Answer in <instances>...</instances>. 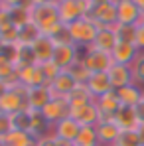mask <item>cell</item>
Instances as JSON below:
<instances>
[{
	"label": "cell",
	"mask_w": 144,
	"mask_h": 146,
	"mask_svg": "<svg viewBox=\"0 0 144 146\" xmlns=\"http://www.w3.org/2000/svg\"><path fill=\"white\" fill-rule=\"evenodd\" d=\"M30 20H32V24L38 26V30H40L44 36H49L57 26L61 24L57 6L51 4V2L40 4V6H32V8H30Z\"/></svg>",
	"instance_id": "6da1fadb"
},
{
	"label": "cell",
	"mask_w": 144,
	"mask_h": 146,
	"mask_svg": "<svg viewBox=\"0 0 144 146\" xmlns=\"http://www.w3.org/2000/svg\"><path fill=\"white\" fill-rule=\"evenodd\" d=\"M99 26L93 18H79L75 20L73 24H69V34H71V40L73 44L77 46L79 49H85V48H91L93 42H95L97 34H99Z\"/></svg>",
	"instance_id": "7a4b0ae2"
},
{
	"label": "cell",
	"mask_w": 144,
	"mask_h": 146,
	"mask_svg": "<svg viewBox=\"0 0 144 146\" xmlns=\"http://www.w3.org/2000/svg\"><path fill=\"white\" fill-rule=\"evenodd\" d=\"M81 59L87 65V69L91 73H99V71H109L113 67V55L107 51H101L95 48H85L81 49Z\"/></svg>",
	"instance_id": "3957f363"
},
{
	"label": "cell",
	"mask_w": 144,
	"mask_h": 146,
	"mask_svg": "<svg viewBox=\"0 0 144 146\" xmlns=\"http://www.w3.org/2000/svg\"><path fill=\"white\" fill-rule=\"evenodd\" d=\"M89 18H93L99 28H113L117 24V2L107 0V2L95 4V8H93Z\"/></svg>",
	"instance_id": "277c9868"
},
{
	"label": "cell",
	"mask_w": 144,
	"mask_h": 146,
	"mask_svg": "<svg viewBox=\"0 0 144 146\" xmlns=\"http://www.w3.org/2000/svg\"><path fill=\"white\" fill-rule=\"evenodd\" d=\"M42 113H44L46 121L53 126L55 122H59L61 119H67V117H69V103H67L65 97H53L48 105L44 107Z\"/></svg>",
	"instance_id": "5b68a950"
},
{
	"label": "cell",
	"mask_w": 144,
	"mask_h": 146,
	"mask_svg": "<svg viewBox=\"0 0 144 146\" xmlns=\"http://www.w3.org/2000/svg\"><path fill=\"white\" fill-rule=\"evenodd\" d=\"M79 57H81V49L77 48L75 44H71V46H55L53 63H55L61 71H67Z\"/></svg>",
	"instance_id": "8992f818"
},
{
	"label": "cell",
	"mask_w": 144,
	"mask_h": 146,
	"mask_svg": "<svg viewBox=\"0 0 144 146\" xmlns=\"http://www.w3.org/2000/svg\"><path fill=\"white\" fill-rule=\"evenodd\" d=\"M79 130H81V124L75 119H71V117L61 119L59 122H55L53 128H51V132L55 134V138L61 140V142H75Z\"/></svg>",
	"instance_id": "52a82bcc"
},
{
	"label": "cell",
	"mask_w": 144,
	"mask_h": 146,
	"mask_svg": "<svg viewBox=\"0 0 144 146\" xmlns=\"http://www.w3.org/2000/svg\"><path fill=\"white\" fill-rule=\"evenodd\" d=\"M117 2V24H138L142 12L132 0H115Z\"/></svg>",
	"instance_id": "ba28073f"
},
{
	"label": "cell",
	"mask_w": 144,
	"mask_h": 146,
	"mask_svg": "<svg viewBox=\"0 0 144 146\" xmlns=\"http://www.w3.org/2000/svg\"><path fill=\"white\" fill-rule=\"evenodd\" d=\"M32 51L36 57V63H46V61H53V53H55V42L49 36H40L34 44H32Z\"/></svg>",
	"instance_id": "9c48e42d"
},
{
	"label": "cell",
	"mask_w": 144,
	"mask_h": 146,
	"mask_svg": "<svg viewBox=\"0 0 144 146\" xmlns=\"http://www.w3.org/2000/svg\"><path fill=\"white\" fill-rule=\"evenodd\" d=\"M99 115L101 113H99L95 103H89V105H83V107H77V109H69V117L75 119L81 126H97Z\"/></svg>",
	"instance_id": "30bf717a"
},
{
	"label": "cell",
	"mask_w": 144,
	"mask_h": 146,
	"mask_svg": "<svg viewBox=\"0 0 144 146\" xmlns=\"http://www.w3.org/2000/svg\"><path fill=\"white\" fill-rule=\"evenodd\" d=\"M18 83H22L26 87H38V85H46V79L42 75V69L38 63H30V65H18Z\"/></svg>",
	"instance_id": "8fae6325"
},
{
	"label": "cell",
	"mask_w": 144,
	"mask_h": 146,
	"mask_svg": "<svg viewBox=\"0 0 144 146\" xmlns=\"http://www.w3.org/2000/svg\"><path fill=\"white\" fill-rule=\"evenodd\" d=\"M109 79L113 89L117 91L120 87H126L130 83H134V75H132V67L130 65H120V63H113V67L109 69Z\"/></svg>",
	"instance_id": "7c38bea8"
},
{
	"label": "cell",
	"mask_w": 144,
	"mask_h": 146,
	"mask_svg": "<svg viewBox=\"0 0 144 146\" xmlns=\"http://www.w3.org/2000/svg\"><path fill=\"white\" fill-rule=\"evenodd\" d=\"M53 99V93L49 89V85H38V87H30L28 93V107L32 111H44V107Z\"/></svg>",
	"instance_id": "4fadbf2b"
},
{
	"label": "cell",
	"mask_w": 144,
	"mask_h": 146,
	"mask_svg": "<svg viewBox=\"0 0 144 146\" xmlns=\"http://www.w3.org/2000/svg\"><path fill=\"white\" fill-rule=\"evenodd\" d=\"M138 53H140V49L136 48V44H124V42H119L115 49H113V61L115 63H120V65H130L132 67V63L136 61V57H138Z\"/></svg>",
	"instance_id": "5bb4252c"
},
{
	"label": "cell",
	"mask_w": 144,
	"mask_h": 146,
	"mask_svg": "<svg viewBox=\"0 0 144 146\" xmlns=\"http://www.w3.org/2000/svg\"><path fill=\"white\" fill-rule=\"evenodd\" d=\"M115 122L119 124L120 130H136L138 124H140L136 107H126V105H122L119 111L115 113Z\"/></svg>",
	"instance_id": "9a60e30c"
},
{
	"label": "cell",
	"mask_w": 144,
	"mask_h": 146,
	"mask_svg": "<svg viewBox=\"0 0 144 146\" xmlns=\"http://www.w3.org/2000/svg\"><path fill=\"white\" fill-rule=\"evenodd\" d=\"M95 128H97V136H99V146H115V142L119 140L120 132H122L115 121L99 122Z\"/></svg>",
	"instance_id": "2e32d148"
},
{
	"label": "cell",
	"mask_w": 144,
	"mask_h": 146,
	"mask_svg": "<svg viewBox=\"0 0 144 146\" xmlns=\"http://www.w3.org/2000/svg\"><path fill=\"white\" fill-rule=\"evenodd\" d=\"M75 87H77V81L71 77L69 71H61L51 83H49V89H51L53 97H67Z\"/></svg>",
	"instance_id": "e0dca14e"
},
{
	"label": "cell",
	"mask_w": 144,
	"mask_h": 146,
	"mask_svg": "<svg viewBox=\"0 0 144 146\" xmlns=\"http://www.w3.org/2000/svg\"><path fill=\"white\" fill-rule=\"evenodd\" d=\"M85 85L89 87L91 95L95 99L101 97V95H105V93H109V91H113V85H111V79H109V73L107 71L91 73V77H89V81H87Z\"/></svg>",
	"instance_id": "ac0fdd59"
},
{
	"label": "cell",
	"mask_w": 144,
	"mask_h": 146,
	"mask_svg": "<svg viewBox=\"0 0 144 146\" xmlns=\"http://www.w3.org/2000/svg\"><path fill=\"white\" fill-rule=\"evenodd\" d=\"M57 12H59V20H61L63 24H67V26L73 24V22L79 20V18H85L77 0H61V2L57 4Z\"/></svg>",
	"instance_id": "d6986e66"
},
{
	"label": "cell",
	"mask_w": 144,
	"mask_h": 146,
	"mask_svg": "<svg viewBox=\"0 0 144 146\" xmlns=\"http://www.w3.org/2000/svg\"><path fill=\"white\" fill-rule=\"evenodd\" d=\"M117 95L120 99V105H126V107H138L142 103L144 97V89L136 83H130L126 87H120L117 89Z\"/></svg>",
	"instance_id": "ffe728a7"
},
{
	"label": "cell",
	"mask_w": 144,
	"mask_h": 146,
	"mask_svg": "<svg viewBox=\"0 0 144 146\" xmlns=\"http://www.w3.org/2000/svg\"><path fill=\"white\" fill-rule=\"evenodd\" d=\"M0 81L8 83L10 89L18 85V65L6 53H0Z\"/></svg>",
	"instance_id": "44dd1931"
},
{
	"label": "cell",
	"mask_w": 144,
	"mask_h": 146,
	"mask_svg": "<svg viewBox=\"0 0 144 146\" xmlns=\"http://www.w3.org/2000/svg\"><path fill=\"white\" fill-rule=\"evenodd\" d=\"M117 44H119V42H117L115 30H113V28H101L91 48L101 49V51H107V53H113V49H115Z\"/></svg>",
	"instance_id": "7402d4cb"
},
{
	"label": "cell",
	"mask_w": 144,
	"mask_h": 146,
	"mask_svg": "<svg viewBox=\"0 0 144 146\" xmlns=\"http://www.w3.org/2000/svg\"><path fill=\"white\" fill-rule=\"evenodd\" d=\"M95 105H97V109H99V113H105V115H115L120 107H122L115 89L109 91V93H105V95H101V97H97Z\"/></svg>",
	"instance_id": "603a6c76"
},
{
	"label": "cell",
	"mask_w": 144,
	"mask_h": 146,
	"mask_svg": "<svg viewBox=\"0 0 144 146\" xmlns=\"http://www.w3.org/2000/svg\"><path fill=\"white\" fill-rule=\"evenodd\" d=\"M51 128H53V126L46 121V117H44L42 111H32V109H30V132H32L36 138H40V136H44V134H49Z\"/></svg>",
	"instance_id": "cb8c5ba5"
},
{
	"label": "cell",
	"mask_w": 144,
	"mask_h": 146,
	"mask_svg": "<svg viewBox=\"0 0 144 146\" xmlns=\"http://www.w3.org/2000/svg\"><path fill=\"white\" fill-rule=\"evenodd\" d=\"M65 99H67V103H69V109H77V107H83V105L95 103V97L91 95V91H89L87 85H77V87H75Z\"/></svg>",
	"instance_id": "d4e9b609"
},
{
	"label": "cell",
	"mask_w": 144,
	"mask_h": 146,
	"mask_svg": "<svg viewBox=\"0 0 144 146\" xmlns=\"http://www.w3.org/2000/svg\"><path fill=\"white\" fill-rule=\"evenodd\" d=\"M4 140H6V146H36L38 138L28 130H16L14 128Z\"/></svg>",
	"instance_id": "484cf974"
},
{
	"label": "cell",
	"mask_w": 144,
	"mask_h": 146,
	"mask_svg": "<svg viewBox=\"0 0 144 146\" xmlns=\"http://www.w3.org/2000/svg\"><path fill=\"white\" fill-rule=\"evenodd\" d=\"M115 36L117 42H124V44H136V32H138V24H115Z\"/></svg>",
	"instance_id": "4316f807"
},
{
	"label": "cell",
	"mask_w": 144,
	"mask_h": 146,
	"mask_svg": "<svg viewBox=\"0 0 144 146\" xmlns=\"http://www.w3.org/2000/svg\"><path fill=\"white\" fill-rule=\"evenodd\" d=\"M75 146H99V136H97L95 126H81L77 138H75Z\"/></svg>",
	"instance_id": "83f0119b"
},
{
	"label": "cell",
	"mask_w": 144,
	"mask_h": 146,
	"mask_svg": "<svg viewBox=\"0 0 144 146\" xmlns=\"http://www.w3.org/2000/svg\"><path fill=\"white\" fill-rule=\"evenodd\" d=\"M42 36V32L38 30V26L32 24V20L28 22L26 26L20 28V36H18V44H28V46H32L38 38Z\"/></svg>",
	"instance_id": "f1b7e54d"
},
{
	"label": "cell",
	"mask_w": 144,
	"mask_h": 146,
	"mask_svg": "<svg viewBox=\"0 0 144 146\" xmlns=\"http://www.w3.org/2000/svg\"><path fill=\"white\" fill-rule=\"evenodd\" d=\"M67 71L71 73V77L77 81V85H85V83L89 81V77H91V71L87 69V65L83 63V59H81V57H79V59L73 63Z\"/></svg>",
	"instance_id": "f546056e"
},
{
	"label": "cell",
	"mask_w": 144,
	"mask_h": 146,
	"mask_svg": "<svg viewBox=\"0 0 144 146\" xmlns=\"http://www.w3.org/2000/svg\"><path fill=\"white\" fill-rule=\"evenodd\" d=\"M49 38L55 42V46H71V44H73L71 34H69V26L63 24V22L49 34Z\"/></svg>",
	"instance_id": "4dcf8cb0"
},
{
	"label": "cell",
	"mask_w": 144,
	"mask_h": 146,
	"mask_svg": "<svg viewBox=\"0 0 144 146\" xmlns=\"http://www.w3.org/2000/svg\"><path fill=\"white\" fill-rule=\"evenodd\" d=\"M18 36H20V28H16L12 22L0 26V40L6 46H16L18 44Z\"/></svg>",
	"instance_id": "1f68e13d"
},
{
	"label": "cell",
	"mask_w": 144,
	"mask_h": 146,
	"mask_svg": "<svg viewBox=\"0 0 144 146\" xmlns=\"http://www.w3.org/2000/svg\"><path fill=\"white\" fill-rule=\"evenodd\" d=\"M8 14H10V22L16 26V28H22V26H26L30 22V8H26V6L10 8Z\"/></svg>",
	"instance_id": "d6a6232c"
},
{
	"label": "cell",
	"mask_w": 144,
	"mask_h": 146,
	"mask_svg": "<svg viewBox=\"0 0 144 146\" xmlns=\"http://www.w3.org/2000/svg\"><path fill=\"white\" fill-rule=\"evenodd\" d=\"M115 146H142V144H140V138H138L136 130H122Z\"/></svg>",
	"instance_id": "836d02e7"
},
{
	"label": "cell",
	"mask_w": 144,
	"mask_h": 146,
	"mask_svg": "<svg viewBox=\"0 0 144 146\" xmlns=\"http://www.w3.org/2000/svg\"><path fill=\"white\" fill-rule=\"evenodd\" d=\"M40 69H42V75H44V79H46V85H49L59 73L61 69L53 63V61H46V63H40Z\"/></svg>",
	"instance_id": "e575fe53"
},
{
	"label": "cell",
	"mask_w": 144,
	"mask_h": 146,
	"mask_svg": "<svg viewBox=\"0 0 144 146\" xmlns=\"http://www.w3.org/2000/svg\"><path fill=\"white\" fill-rule=\"evenodd\" d=\"M132 75H134V83L136 85H144V51L138 53L136 61L132 63Z\"/></svg>",
	"instance_id": "d590c367"
},
{
	"label": "cell",
	"mask_w": 144,
	"mask_h": 146,
	"mask_svg": "<svg viewBox=\"0 0 144 146\" xmlns=\"http://www.w3.org/2000/svg\"><path fill=\"white\" fill-rule=\"evenodd\" d=\"M12 121H14V128L16 130H28L30 132V109L12 115Z\"/></svg>",
	"instance_id": "8d00e7d4"
},
{
	"label": "cell",
	"mask_w": 144,
	"mask_h": 146,
	"mask_svg": "<svg viewBox=\"0 0 144 146\" xmlns=\"http://www.w3.org/2000/svg\"><path fill=\"white\" fill-rule=\"evenodd\" d=\"M12 130H14V121H12V115L0 113V138H6Z\"/></svg>",
	"instance_id": "74e56055"
},
{
	"label": "cell",
	"mask_w": 144,
	"mask_h": 146,
	"mask_svg": "<svg viewBox=\"0 0 144 146\" xmlns=\"http://www.w3.org/2000/svg\"><path fill=\"white\" fill-rule=\"evenodd\" d=\"M36 146H59V140L55 138V134H53V132H49V134L40 136V138L36 140Z\"/></svg>",
	"instance_id": "f35d334b"
},
{
	"label": "cell",
	"mask_w": 144,
	"mask_h": 146,
	"mask_svg": "<svg viewBox=\"0 0 144 146\" xmlns=\"http://www.w3.org/2000/svg\"><path fill=\"white\" fill-rule=\"evenodd\" d=\"M136 48L144 51V26H138V32H136Z\"/></svg>",
	"instance_id": "ab89813d"
},
{
	"label": "cell",
	"mask_w": 144,
	"mask_h": 146,
	"mask_svg": "<svg viewBox=\"0 0 144 146\" xmlns=\"http://www.w3.org/2000/svg\"><path fill=\"white\" fill-rule=\"evenodd\" d=\"M136 132H138V138H140V144L144 146V121H140V124H138V128H136Z\"/></svg>",
	"instance_id": "60d3db41"
},
{
	"label": "cell",
	"mask_w": 144,
	"mask_h": 146,
	"mask_svg": "<svg viewBox=\"0 0 144 146\" xmlns=\"http://www.w3.org/2000/svg\"><path fill=\"white\" fill-rule=\"evenodd\" d=\"M136 113H138V119H140V121H144V97H142V103L136 107Z\"/></svg>",
	"instance_id": "b9f144b4"
},
{
	"label": "cell",
	"mask_w": 144,
	"mask_h": 146,
	"mask_svg": "<svg viewBox=\"0 0 144 146\" xmlns=\"http://www.w3.org/2000/svg\"><path fill=\"white\" fill-rule=\"evenodd\" d=\"M8 89H10V87H8V83H4V81H0V97H2V95H4V93H6Z\"/></svg>",
	"instance_id": "7bdbcfd3"
},
{
	"label": "cell",
	"mask_w": 144,
	"mask_h": 146,
	"mask_svg": "<svg viewBox=\"0 0 144 146\" xmlns=\"http://www.w3.org/2000/svg\"><path fill=\"white\" fill-rule=\"evenodd\" d=\"M30 2H32V6H40V4H48L51 0H30Z\"/></svg>",
	"instance_id": "ee69618b"
},
{
	"label": "cell",
	"mask_w": 144,
	"mask_h": 146,
	"mask_svg": "<svg viewBox=\"0 0 144 146\" xmlns=\"http://www.w3.org/2000/svg\"><path fill=\"white\" fill-rule=\"evenodd\" d=\"M132 2H134V4L140 8V12H144V0H132Z\"/></svg>",
	"instance_id": "f6af8a7d"
},
{
	"label": "cell",
	"mask_w": 144,
	"mask_h": 146,
	"mask_svg": "<svg viewBox=\"0 0 144 146\" xmlns=\"http://www.w3.org/2000/svg\"><path fill=\"white\" fill-rule=\"evenodd\" d=\"M4 49H6V44H4V42L0 40V53H4Z\"/></svg>",
	"instance_id": "bcb514c9"
},
{
	"label": "cell",
	"mask_w": 144,
	"mask_h": 146,
	"mask_svg": "<svg viewBox=\"0 0 144 146\" xmlns=\"http://www.w3.org/2000/svg\"><path fill=\"white\" fill-rule=\"evenodd\" d=\"M59 146H75V144H73V142H61V140H59Z\"/></svg>",
	"instance_id": "7dc6e473"
},
{
	"label": "cell",
	"mask_w": 144,
	"mask_h": 146,
	"mask_svg": "<svg viewBox=\"0 0 144 146\" xmlns=\"http://www.w3.org/2000/svg\"><path fill=\"white\" fill-rule=\"evenodd\" d=\"M138 26H144V12H142V16H140V20H138Z\"/></svg>",
	"instance_id": "c3c4849f"
},
{
	"label": "cell",
	"mask_w": 144,
	"mask_h": 146,
	"mask_svg": "<svg viewBox=\"0 0 144 146\" xmlns=\"http://www.w3.org/2000/svg\"><path fill=\"white\" fill-rule=\"evenodd\" d=\"M93 4H101V2H107V0H91Z\"/></svg>",
	"instance_id": "681fc988"
},
{
	"label": "cell",
	"mask_w": 144,
	"mask_h": 146,
	"mask_svg": "<svg viewBox=\"0 0 144 146\" xmlns=\"http://www.w3.org/2000/svg\"><path fill=\"white\" fill-rule=\"evenodd\" d=\"M4 10H6V8H4V4H2V2H0V14H2V12H4Z\"/></svg>",
	"instance_id": "f907efd6"
},
{
	"label": "cell",
	"mask_w": 144,
	"mask_h": 146,
	"mask_svg": "<svg viewBox=\"0 0 144 146\" xmlns=\"http://www.w3.org/2000/svg\"><path fill=\"white\" fill-rule=\"evenodd\" d=\"M0 146H6V140L4 138H0Z\"/></svg>",
	"instance_id": "816d5d0a"
},
{
	"label": "cell",
	"mask_w": 144,
	"mask_h": 146,
	"mask_svg": "<svg viewBox=\"0 0 144 146\" xmlns=\"http://www.w3.org/2000/svg\"><path fill=\"white\" fill-rule=\"evenodd\" d=\"M0 2H2V0H0Z\"/></svg>",
	"instance_id": "f5cc1de1"
}]
</instances>
